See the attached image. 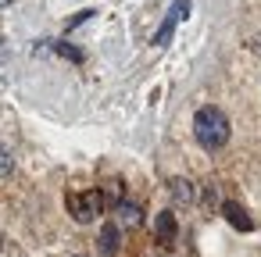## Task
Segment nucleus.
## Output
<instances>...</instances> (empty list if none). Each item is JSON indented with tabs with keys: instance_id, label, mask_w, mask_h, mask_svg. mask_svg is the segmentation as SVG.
<instances>
[{
	"instance_id": "obj_1",
	"label": "nucleus",
	"mask_w": 261,
	"mask_h": 257,
	"mask_svg": "<svg viewBox=\"0 0 261 257\" xmlns=\"http://www.w3.org/2000/svg\"><path fill=\"white\" fill-rule=\"evenodd\" d=\"M193 136H197V143H200L204 150H218V147L229 143V118H225L218 107L204 104V107H197V115H193Z\"/></svg>"
},
{
	"instance_id": "obj_2",
	"label": "nucleus",
	"mask_w": 261,
	"mask_h": 257,
	"mask_svg": "<svg viewBox=\"0 0 261 257\" xmlns=\"http://www.w3.org/2000/svg\"><path fill=\"white\" fill-rule=\"evenodd\" d=\"M104 189H83V193H68V211H72V218L75 221H93V218H100V211H104Z\"/></svg>"
},
{
	"instance_id": "obj_3",
	"label": "nucleus",
	"mask_w": 261,
	"mask_h": 257,
	"mask_svg": "<svg viewBox=\"0 0 261 257\" xmlns=\"http://www.w3.org/2000/svg\"><path fill=\"white\" fill-rule=\"evenodd\" d=\"M186 8H190V0H179V4L172 8V15L165 18V25H161V29H158V36H154V47H165V43L172 40V33H175L179 18H186Z\"/></svg>"
},
{
	"instance_id": "obj_4",
	"label": "nucleus",
	"mask_w": 261,
	"mask_h": 257,
	"mask_svg": "<svg viewBox=\"0 0 261 257\" xmlns=\"http://www.w3.org/2000/svg\"><path fill=\"white\" fill-rule=\"evenodd\" d=\"M115 221H118L122 229H140V225H143V207L133 204V200H122V204L115 207Z\"/></svg>"
},
{
	"instance_id": "obj_5",
	"label": "nucleus",
	"mask_w": 261,
	"mask_h": 257,
	"mask_svg": "<svg viewBox=\"0 0 261 257\" xmlns=\"http://www.w3.org/2000/svg\"><path fill=\"white\" fill-rule=\"evenodd\" d=\"M175 232H179L175 214H172V211H161V214L154 218V236H158V243H172V239H175Z\"/></svg>"
},
{
	"instance_id": "obj_6",
	"label": "nucleus",
	"mask_w": 261,
	"mask_h": 257,
	"mask_svg": "<svg viewBox=\"0 0 261 257\" xmlns=\"http://www.w3.org/2000/svg\"><path fill=\"white\" fill-rule=\"evenodd\" d=\"M222 214H225V221H229V225H236L240 232H250V229H254V221L247 218V211H243L240 204H232V200H225V204H222Z\"/></svg>"
},
{
	"instance_id": "obj_7",
	"label": "nucleus",
	"mask_w": 261,
	"mask_h": 257,
	"mask_svg": "<svg viewBox=\"0 0 261 257\" xmlns=\"http://www.w3.org/2000/svg\"><path fill=\"white\" fill-rule=\"evenodd\" d=\"M97 243H100V250H104V253H115V250H118V243H122V225H118V221H108V225L100 229Z\"/></svg>"
},
{
	"instance_id": "obj_8",
	"label": "nucleus",
	"mask_w": 261,
	"mask_h": 257,
	"mask_svg": "<svg viewBox=\"0 0 261 257\" xmlns=\"http://www.w3.org/2000/svg\"><path fill=\"white\" fill-rule=\"evenodd\" d=\"M168 189H172L175 204H193V200H197V193H193V182H190V179H172V182H168Z\"/></svg>"
},
{
	"instance_id": "obj_9",
	"label": "nucleus",
	"mask_w": 261,
	"mask_h": 257,
	"mask_svg": "<svg viewBox=\"0 0 261 257\" xmlns=\"http://www.w3.org/2000/svg\"><path fill=\"white\" fill-rule=\"evenodd\" d=\"M54 50H58V58H65V61H72V65H83V50L79 47H72V43H54Z\"/></svg>"
},
{
	"instance_id": "obj_10",
	"label": "nucleus",
	"mask_w": 261,
	"mask_h": 257,
	"mask_svg": "<svg viewBox=\"0 0 261 257\" xmlns=\"http://www.w3.org/2000/svg\"><path fill=\"white\" fill-rule=\"evenodd\" d=\"M11 168H15V157H11L4 147H0V175H11Z\"/></svg>"
},
{
	"instance_id": "obj_11",
	"label": "nucleus",
	"mask_w": 261,
	"mask_h": 257,
	"mask_svg": "<svg viewBox=\"0 0 261 257\" xmlns=\"http://www.w3.org/2000/svg\"><path fill=\"white\" fill-rule=\"evenodd\" d=\"M90 15H93V11H79V15H75V18H72V29H75V25H83V22H86V18H90Z\"/></svg>"
},
{
	"instance_id": "obj_12",
	"label": "nucleus",
	"mask_w": 261,
	"mask_h": 257,
	"mask_svg": "<svg viewBox=\"0 0 261 257\" xmlns=\"http://www.w3.org/2000/svg\"><path fill=\"white\" fill-rule=\"evenodd\" d=\"M250 50H254V54H261V33H257V36L250 40Z\"/></svg>"
},
{
	"instance_id": "obj_13",
	"label": "nucleus",
	"mask_w": 261,
	"mask_h": 257,
	"mask_svg": "<svg viewBox=\"0 0 261 257\" xmlns=\"http://www.w3.org/2000/svg\"><path fill=\"white\" fill-rule=\"evenodd\" d=\"M8 4H11V0H0V8H8Z\"/></svg>"
},
{
	"instance_id": "obj_14",
	"label": "nucleus",
	"mask_w": 261,
	"mask_h": 257,
	"mask_svg": "<svg viewBox=\"0 0 261 257\" xmlns=\"http://www.w3.org/2000/svg\"><path fill=\"white\" fill-rule=\"evenodd\" d=\"M79 257H86V253H79Z\"/></svg>"
}]
</instances>
